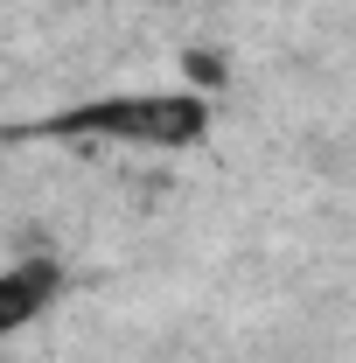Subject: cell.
<instances>
[{"mask_svg": "<svg viewBox=\"0 0 356 363\" xmlns=\"http://www.w3.org/2000/svg\"><path fill=\"white\" fill-rule=\"evenodd\" d=\"M203 98L189 91H133V98H98L56 119L70 140H112V147H189L203 133Z\"/></svg>", "mask_w": 356, "mask_h": 363, "instance_id": "1", "label": "cell"}, {"mask_svg": "<svg viewBox=\"0 0 356 363\" xmlns=\"http://www.w3.org/2000/svg\"><path fill=\"white\" fill-rule=\"evenodd\" d=\"M56 294V259H21L0 279V328H28V315Z\"/></svg>", "mask_w": 356, "mask_h": 363, "instance_id": "2", "label": "cell"}]
</instances>
